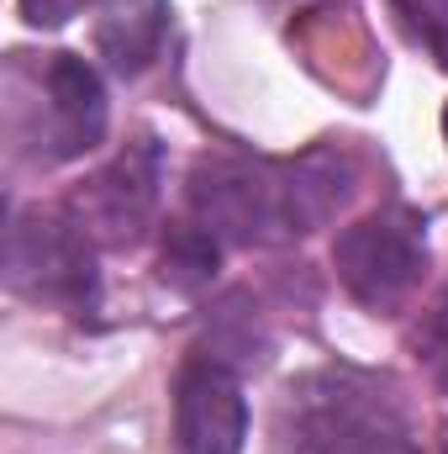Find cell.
<instances>
[{"label": "cell", "instance_id": "8", "mask_svg": "<svg viewBox=\"0 0 448 454\" xmlns=\"http://www.w3.org/2000/svg\"><path fill=\"white\" fill-rule=\"evenodd\" d=\"M169 32V0H96V48L121 80L143 74Z\"/></svg>", "mask_w": 448, "mask_h": 454}, {"label": "cell", "instance_id": "13", "mask_svg": "<svg viewBox=\"0 0 448 454\" xmlns=\"http://www.w3.org/2000/svg\"><path fill=\"white\" fill-rule=\"evenodd\" d=\"M444 137H448V112H444Z\"/></svg>", "mask_w": 448, "mask_h": 454}, {"label": "cell", "instance_id": "1", "mask_svg": "<svg viewBox=\"0 0 448 454\" xmlns=\"http://www.w3.org/2000/svg\"><path fill=\"white\" fill-rule=\"evenodd\" d=\"M353 191V164L333 148L301 159H201L190 169V212L217 243L264 248L322 227Z\"/></svg>", "mask_w": 448, "mask_h": 454}, {"label": "cell", "instance_id": "3", "mask_svg": "<svg viewBox=\"0 0 448 454\" xmlns=\"http://www.w3.org/2000/svg\"><path fill=\"white\" fill-rule=\"evenodd\" d=\"M274 454H422L396 391L364 370H312L274 407Z\"/></svg>", "mask_w": 448, "mask_h": 454}, {"label": "cell", "instance_id": "10", "mask_svg": "<svg viewBox=\"0 0 448 454\" xmlns=\"http://www.w3.org/2000/svg\"><path fill=\"white\" fill-rule=\"evenodd\" d=\"M412 348H417L422 370L448 391V296L433 301V312H422V323H417V333H412Z\"/></svg>", "mask_w": 448, "mask_h": 454}, {"label": "cell", "instance_id": "11", "mask_svg": "<svg viewBox=\"0 0 448 454\" xmlns=\"http://www.w3.org/2000/svg\"><path fill=\"white\" fill-rule=\"evenodd\" d=\"M85 0H21V16L32 27H64L69 16H80Z\"/></svg>", "mask_w": 448, "mask_h": 454}, {"label": "cell", "instance_id": "6", "mask_svg": "<svg viewBox=\"0 0 448 454\" xmlns=\"http://www.w3.org/2000/svg\"><path fill=\"white\" fill-rule=\"evenodd\" d=\"M158 143L153 137H137L116 153L101 175L85 180V191L69 201V212L90 227L96 243H112V248H132L143 238V227L153 223V207H158Z\"/></svg>", "mask_w": 448, "mask_h": 454}, {"label": "cell", "instance_id": "2", "mask_svg": "<svg viewBox=\"0 0 448 454\" xmlns=\"http://www.w3.org/2000/svg\"><path fill=\"white\" fill-rule=\"evenodd\" d=\"M106 137V85L80 53L5 59V148L16 164L53 169Z\"/></svg>", "mask_w": 448, "mask_h": 454}, {"label": "cell", "instance_id": "12", "mask_svg": "<svg viewBox=\"0 0 448 454\" xmlns=\"http://www.w3.org/2000/svg\"><path fill=\"white\" fill-rule=\"evenodd\" d=\"M444 454H448V423H444Z\"/></svg>", "mask_w": 448, "mask_h": 454}, {"label": "cell", "instance_id": "7", "mask_svg": "<svg viewBox=\"0 0 448 454\" xmlns=\"http://www.w3.org/2000/svg\"><path fill=\"white\" fill-rule=\"evenodd\" d=\"M248 402L222 359H190L174 380V454H243Z\"/></svg>", "mask_w": 448, "mask_h": 454}, {"label": "cell", "instance_id": "9", "mask_svg": "<svg viewBox=\"0 0 448 454\" xmlns=\"http://www.w3.org/2000/svg\"><path fill=\"white\" fill-rule=\"evenodd\" d=\"M217 259H222V243H217L206 227L201 223H174L169 238H164V286L196 296L201 286H212Z\"/></svg>", "mask_w": 448, "mask_h": 454}, {"label": "cell", "instance_id": "4", "mask_svg": "<svg viewBox=\"0 0 448 454\" xmlns=\"http://www.w3.org/2000/svg\"><path fill=\"white\" fill-rule=\"evenodd\" d=\"M5 286L21 301L85 312L96 307L101 275H96V238L69 207L64 212H11L5 227Z\"/></svg>", "mask_w": 448, "mask_h": 454}, {"label": "cell", "instance_id": "5", "mask_svg": "<svg viewBox=\"0 0 448 454\" xmlns=\"http://www.w3.org/2000/svg\"><path fill=\"white\" fill-rule=\"evenodd\" d=\"M333 264L343 291L364 307V312H401L406 296L422 286L428 270V232L422 217L406 207H380L353 227H343L333 243Z\"/></svg>", "mask_w": 448, "mask_h": 454}]
</instances>
